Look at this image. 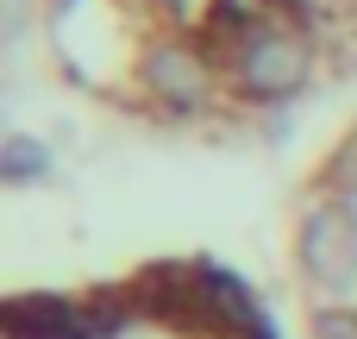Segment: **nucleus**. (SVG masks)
I'll list each match as a JSON object with an SVG mask.
<instances>
[{
	"instance_id": "f257e3e1",
	"label": "nucleus",
	"mask_w": 357,
	"mask_h": 339,
	"mask_svg": "<svg viewBox=\"0 0 357 339\" xmlns=\"http://www.w3.org/2000/svg\"><path fill=\"white\" fill-rule=\"evenodd\" d=\"M6 339H276L257 296L220 264H144L94 289H19L0 308Z\"/></svg>"
},
{
	"instance_id": "f03ea898",
	"label": "nucleus",
	"mask_w": 357,
	"mask_h": 339,
	"mask_svg": "<svg viewBox=\"0 0 357 339\" xmlns=\"http://www.w3.org/2000/svg\"><path fill=\"white\" fill-rule=\"evenodd\" d=\"M226 69H232V88H238L245 101H289V94L307 82L314 50H307V38H301V31L276 25V31L251 38V44H245Z\"/></svg>"
},
{
	"instance_id": "7ed1b4c3",
	"label": "nucleus",
	"mask_w": 357,
	"mask_h": 339,
	"mask_svg": "<svg viewBox=\"0 0 357 339\" xmlns=\"http://www.w3.org/2000/svg\"><path fill=\"white\" fill-rule=\"evenodd\" d=\"M144 94L176 120L201 113V101H207V50H195L188 38H163L144 57Z\"/></svg>"
},
{
	"instance_id": "20e7f679",
	"label": "nucleus",
	"mask_w": 357,
	"mask_h": 339,
	"mask_svg": "<svg viewBox=\"0 0 357 339\" xmlns=\"http://www.w3.org/2000/svg\"><path fill=\"white\" fill-rule=\"evenodd\" d=\"M276 25L282 19H276L270 0H207V13H201V50H207V63H232L251 38H264Z\"/></svg>"
},
{
	"instance_id": "39448f33",
	"label": "nucleus",
	"mask_w": 357,
	"mask_h": 339,
	"mask_svg": "<svg viewBox=\"0 0 357 339\" xmlns=\"http://www.w3.org/2000/svg\"><path fill=\"white\" fill-rule=\"evenodd\" d=\"M0 176L13 182V189H25V182H38V176H50V151L31 138V132H13L6 145H0Z\"/></svg>"
},
{
	"instance_id": "423d86ee",
	"label": "nucleus",
	"mask_w": 357,
	"mask_h": 339,
	"mask_svg": "<svg viewBox=\"0 0 357 339\" xmlns=\"http://www.w3.org/2000/svg\"><path fill=\"white\" fill-rule=\"evenodd\" d=\"M151 13L169 19V25H182V19H188V0H151Z\"/></svg>"
},
{
	"instance_id": "0eeeda50",
	"label": "nucleus",
	"mask_w": 357,
	"mask_h": 339,
	"mask_svg": "<svg viewBox=\"0 0 357 339\" xmlns=\"http://www.w3.org/2000/svg\"><path fill=\"white\" fill-rule=\"evenodd\" d=\"M44 6H50V13H69V6H75V0H44Z\"/></svg>"
}]
</instances>
